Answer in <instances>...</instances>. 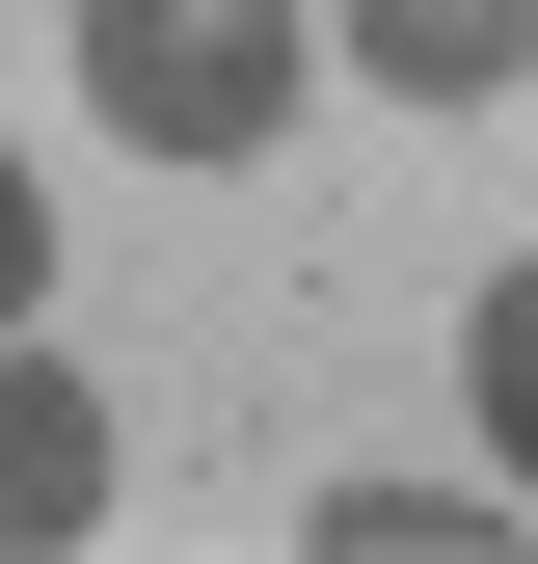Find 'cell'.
I'll return each instance as SVG.
<instances>
[{"instance_id":"6da1fadb","label":"cell","mask_w":538,"mask_h":564,"mask_svg":"<svg viewBox=\"0 0 538 564\" xmlns=\"http://www.w3.org/2000/svg\"><path fill=\"white\" fill-rule=\"evenodd\" d=\"M82 108L134 162H269L297 134V0H82Z\"/></svg>"},{"instance_id":"7a4b0ae2","label":"cell","mask_w":538,"mask_h":564,"mask_svg":"<svg viewBox=\"0 0 538 564\" xmlns=\"http://www.w3.org/2000/svg\"><path fill=\"white\" fill-rule=\"evenodd\" d=\"M28 538H108V377L0 349V564H28Z\"/></svg>"},{"instance_id":"3957f363","label":"cell","mask_w":538,"mask_h":564,"mask_svg":"<svg viewBox=\"0 0 538 564\" xmlns=\"http://www.w3.org/2000/svg\"><path fill=\"white\" fill-rule=\"evenodd\" d=\"M351 54L404 108H485V82H538V0H351Z\"/></svg>"},{"instance_id":"277c9868","label":"cell","mask_w":538,"mask_h":564,"mask_svg":"<svg viewBox=\"0 0 538 564\" xmlns=\"http://www.w3.org/2000/svg\"><path fill=\"white\" fill-rule=\"evenodd\" d=\"M485 538H538L512 457H485V484H323V564H485Z\"/></svg>"},{"instance_id":"5b68a950","label":"cell","mask_w":538,"mask_h":564,"mask_svg":"<svg viewBox=\"0 0 538 564\" xmlns=\"http://www.w3.org/2000/svg\"><path fill=\"white\" fill-rule=\"evenodd\" d=\"M458 377H485V457L538 484V269H485V323H458Z\"/></svg>"},{"instance_id":"8992f818","label":"cell","mask_w":538,"mask_h":564,"mask_svg":"<svg viewBox=\"0 0 538 564\" xmlns=\"http://www.w3.org/2000/svg\"><path fill=\"white\" fill-rule=\"evenodd\" d=\"M28 296H54V188L0 162V323H28Z\"/></svg>"}]
</instances>
